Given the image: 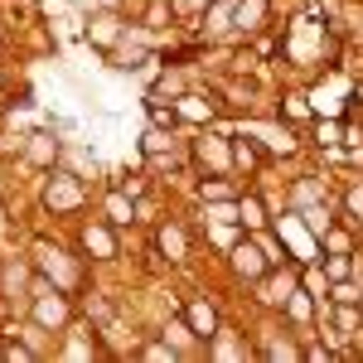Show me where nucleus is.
Segmentation results:
<instances>
[{
  "mask_svg": "<svg viewBox=\"0 0 363 363\" xmlns=\"http://www.w3.org/2000/svg\"><path fill=\"white\" fill-rule=\"evenodd\" d=\"M44 203H49L54 213H68V208H78V203H83V184H78V179H68V174H54V179H49V189H44Z\"/></svg>",
  "mask_w": 363,
  "mask_h": 363,
  "instance_id": "f257e3e1",
  "label": "nucleus"
},
{
  "mask_svg": "<svg viewBox=\"0 0 363 363\" xmlns=\"http://www.w3.org/2000/svg\"><path fill=\"white\" fill-rule=\"evenodd\" d=\"M233 272L247 277V281H262L267 272H272V257H262L257 242H238V247H233Z\"/></svg>",
  "mask_w": 363,
  "mask_h": 363,
  "instance_id": "f03ea898",
  "label": "nucleus"
},
{
  "mask_svg": "<svg viewBox=\"0 0 363 363\" xmlns=\"http://www.w3.org/2000/svg\"><path fill=\"white\" fill-rule=\"evenodd\" d=\"M184 320H189V330H194L199 339H208V344L218 339V310L208 306V301H189V306H184Z\"/></svg>",
  "mask_w": 363,
  "mask_h": 363,
  "instance_id": "7ed1b4c3",
  "label": "nucleus"
},
{
  "mask_svg": "<svg viewBox=\"0 0 363 363\" xmlns=\"http://www.w3.org/2000/svg\"><path fill=\"white\" fill-rule=\"evenodd\" d=\"M83 252H87V257H97V262H107V257H116L112 223H87V228H83Z\"/></svg>",
  "mask_w": 363,
  "mask_h": 363,
  "instance_id": "20e7f679",
  "label": "nucleus"
},
{
  "mask_svg": "<svg viewBox=\"0 0 363 363\" xmlns=\"http://www.w3.org/2000/svg\"><path fill=\"white\" fill-rule=\"evenodd\" d=\"M34 320H39L44 330H63V325H68V301H63L58 291H54V296L44 291V296L34 301Z\"/></svg>",
  "mask_w": 363,
  "mask_h": 363,
  "instance_id": "39448f33",
  "label": "nucleus"
},
{
  "mask_svg": "<svg viewBox=\"0 0 363 363\" xmlns=\"http://www.w3.org/2000/svg\"><path fill=\"white\" fill-rule=\"evenodd\" d=\"M107 223H112V228L136 223V203H131L126 189H112V194H107Z\"/></svg>",
  "mask_w": 363,
  "mask_h": 363,
  "instance_id": "423d86ee",
  "label": "nucleus"
},
{
  "mask_svg": "<svg viewBox=\"0 0 363 363\" xmlns=\"http://www.w3.org/2000/svg\"><path fill=\"white\" fill-rule=\"evenodd\" d=\"M116 34H121V25H116V15H97V20H92V29H87V39H92V44L102 49V54H112Z\"/></svg>",
  "mask_w": 363,
  "mask_h": 363,
  "instance_id": "0eeeda50",
  "label": "nucleus"
},
{
  "mask_svg": "<svg viewBox=\"0 0 363 363\" xmlns=\"http://www.w3.org/2000/svg\"><path fill=\"white\" fill-rule=\"evenodd\" d=\"M238 223L247 228V233H262V223H267V208H262V199H257V194L238 199Z\"/></svg>",
  "mask_w": 363,
  "mask_h": 363,
  "instance_id": "6e6552de",
  "label": "nucleus"
},
{
  "mask_svg": "<svg viewBox=\"0 0 363 363\" xmlns=\"http://www.w3.org/2000/svg\"><path fill=\"white\" fill-rule=\"evenodd\" d=\"M233 160H238V165H247V169H257V165H267V150H262L257 140L238 136V140H233Z\"/></svg>",
  "mask_w": 363,
  "mask_h": 363,
  "instance_id": "1a4fd4ad",
  "label": "nucleus"
},
{
  "mask_svg": "<svg viewBox=\"0 0 363 363\" xmlns=\"http://www.w3.org/2000/svg\"><path fill=\"white\" fill-rule=\"evenodd\" d=\"M174 112H179V121H213V107H208L203 97H194V92H189V97H179V102H174Z\"/></svg>",
  "mask_w": 363,
  "mask_h": 363,
  "instance_id": "9d476101",
  "label": "nucleus"
},
{
  "mask_svg": "<svg viewBox=\"0 0 363 363\" xmlns=\"http://www.w3.org/2000/svg\"><path fill=\"white\" fill-rule=\"evenodd\" d=\"M25 155L34 160V165H49V160H58V140H49V136H29Z\"/></svg>",
  "mask_w": 363,
  "mask_h": 363,
  "instance_id": "9b49d317",
  "label": "nucleus"
},
{
  "mask_svg": "<svg viewBox=\"0 0 363 363\" xmlns=\"http://www.w3.org/2000/svg\"><path fill=\"white\" fill-rule=\"evenodd\" d=\"M145 116H150V126H160V131H174V126H179V112L165 107V102H155V97L145 102Z\"/></svg>",
  "mask_w": 363,
  "mask_h": 363,
  "instance_id": "f8f14e48",
  "label": "nucleus"
},
{
  "mask_svg": "<svg viewBox=\"0 0 363 363\" xmlns=\"http://www.w3.org/2000/svg\"><path fill=\"white\" fill-rule=\"evenodd\" d=\"M169 15H174V5H169V0H150V5H145V15H140V25H145V29H165Z\"/></svg>",
  "mask_w": 363,
  "mask_h": 363,
  "instance_id": "ddd939ff",
  "label": "nucleus"
},
{
  "mask_svg": "<svg viewBox=\"0 0 363 363\" xmlns=\"http://www.w3.org/2000/svg\"><path fill=\"white\" fill-rule=\"evenodd\" d=\"M0 359H10V363H29V359H34V349H29L20 335H5V344H0Z\"/></svg>",
  "mask_w": 363,
  "mask_h": 363,
  "instance_id": "4468645a",
  "label": "nucleus"
},
{
  "mask_svg": "<svg viewBox=\"0 0 363 363\" xmlns=\"http://www.w3.org/2000/svg\"><path fill=\"white\" fill-rule=\"evenodd\" d=\"M160 247L169 252V262H184V233H179V228H165V233H160Z\"/></svg>",
  "mask_w": 363,
  "mask_h": 363,
  "instance_id": "2eb2a0df",
  "label": "nucleus"
},
{
  "mask_svg": "<svg viewBox=\"0 0 363 363\" xmlns=\"http://www.w3.org/2000/svg\"><path fill=\"white\" fill-rule=\"evenodd\" d=\"M320 242H325V252H349L354 247V242H349V233H344V228H325V233H320Z\"/></svg>",
  "mask_w": 363,
  "mask_h": 363,
  "instance_id": "dca6fc26",
  "label": "nucleus"
},
{
  "mask_svg": "<svg viewBox=\"0 0 363 363\" xmlns=\"http://www.w3.org/2000/svg\"><path fill=\"white\" fill-rule=\"evenodd\" d=\"M140 150H145V155H160V150H169V131L150 126V131H145V140H140Z\"/></svg>",
  "mask_w": 363,
  "mask_h": 363,
  "instance_id": "f3484780",
  "label": "nucleus"
},
{
  "mask_svg": "<svg viewBox=\"0 0 363 363\" xmlns=\"http://www.w3.org/2000/svg\"><path fill=\"white\" fill-rule=\"evenodd\" d=\"M354 277V262H349V252H330V281H349Z\"/></svg>",
  "mask_w": 363,
  "mask_h": 363,
  "instance_id": "a211bd4d",
  "label": "nucleus"
},
{
  "mask_svg": "<svg viewBox=\"0 0 363 363\" xmlns=\"http://www.w3.org/2000/svg\"><path fill=\"white\" fill-rule=\"evenodd\" d=\"M363 296H359V286L354 281H335V306H359Z\"/></svg>",
  "mask_w": 363,
  "mask_h": 363,
  "instance_id": "6ab92c4d",
  "label": "nucleus"
},
{
  "mask_svg": "<svg viewBox=\"0 0 363 363\" xmlns=\"http://www.w3.org/2000/svg\"><path fill=\"white\" fill-rule=\"evenodd\" d=\"M228 194H233V189H228V184H218V179H213V184H208V179L199 184V199H203V203H223Z\"/></svg>",
  "mask_w": 363,
  "mask_h": 363,
  "instance_id": "aec40b11",
  "label": "nucleus"
},
{
  "mask_svg": "<svg viewBox=\"0 0 363 363\" xmlns=\"http://www.w3.org/2000/svg\"><path fill=\"white\" fill-rule=\"evenodd\" d=\"M315 136H320V145H339V121H320Z\"/></svg>",
  "mask_w": 363,
  "mask_h": 363,
  "instance_id": "412c9836",
  "label": "nucleus"
},
{
  "mask_svg": "<svg viewBox=\"0 0 363 363\" xmlns=\"http://www.w3.org/2000/svg\"><path fill=\"white\" fill-rule=\"evenodd\" d=\"M121 189H126L131 199H140V194H145V174H126V179H121Z\"/></svg>",
  "mask_w": 363,
  "mask_h": 363,
  "instance_id": "4be33fe9",
  "label": "nucleus"
},
{
  "mask_svg": "<svg viewBox=\"0 0 363 363\" xmlns=\"http://www.w3.org/2000/svg\"><path fill=\"white\" fill-rule=\"evenodd\" d=\"M140 359H174V349H169V344H145Z\"/></svg>",
  "mask_w": 363,
  "mask_h": 363,
  "instance_id": "5701e85b",
  "label": "nucleus"
},
{
  "mask_svg": "<svg viewBox=\"0 0 363 363\" xmlns=\"http://www.w3.org/2000/svg\"><path fill=\"white\" fill-rule=\"evenodd\" d=\"M306 286L315 291V296H330V286H325V277H320V272H310V277H306Z\"/></svg>",
  "mask_w": 363,
  "mask_h": 363,
  "instance_id": "b1692460",
  "label": "nucleus"
},
{
  "mask_svg": "<svg viewBox=\"0 0 363 363\" xmlns=\"http://www.w3.org/2000/svg\"><path fill=\"white\" fill-rule=\"evenodd\" d=\"M354 325H359V315H354V306H344L339 310V330H354Z\"/></svg>",
  "mask_w": 363,
  "mask_h": 363,
  "instance_id": "393cba45",
  "label": "nucleus"
},
{
  "mask_svg": "<svg viewBox=\"0 0 363 363\" xmlns=\"http://www.w3.org/2000/svg\"><path fill=\"white\" fill-rule=\"evenodd\" d=\"M349 208H354V213H363V189H349Z\"/></svg>",
  "mask_w": 363,
  "mask_h": 363,
  "instance_id": "a878e982",
  "label": "nucleus"
},
{
  "mask_svg": "<svg viewBox=\"0 0 363 363\" xmlns=\"http://www.w3.org/2000/svg\"><path fill=\"white\" fill-rule=\"evenodd\" d=\"M179 5H184V10H208L213 0H179Z\"/></svg>",
  "mask_w": 363,
  "mask_h": 363,
  "instance_id": "bb28decb",
  "label": "nucleus"
},
{
  "mask_svg": "<svg viewBox=\"0 0 363 363\" xmlns=\"http://www.w3.org/2000/svg\"><path fill=\"white\" fill-rule=\"evenodd\" d=\"M102 5H107V10H112V5H121V0H102Z\"/></svg>",
  "mask_w": 363,
  "mask_h": 363,
  "instance_id": "cd10ccee",
  "label": "nucleus"
},
{
  "mask_svg": "<svg viewBox=\"0 0 363 363\" xmlns=\"http://www.w3.org/2000/svg\"><path fill=\"white\" fill-rule=\"evenodd\" d=\"M0 83H5V78H0Z\"/></svg>",
  "mask_w": 363,
  "mask_h": 363,
  "instance_id": "c85d7f7f",
  "label": "nucleus"
}]
</instances>
